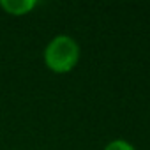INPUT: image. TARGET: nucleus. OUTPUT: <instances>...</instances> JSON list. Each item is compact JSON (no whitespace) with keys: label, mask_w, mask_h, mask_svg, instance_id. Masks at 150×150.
Instances as JSON below:
<instances>
[{"label":"nucleus","mask_w":150,"mask_h":150,"mask_svg":"<svg viewBox=\"0 0 150 150\" xmlns=\"http://www.w3.org/2000/svg\"><path fill=\"white\" fill-rule=\"evenodd\" d=\"M104 150H136V148L127 139H113L104 146Z\"/></svg>","instance_id":"nucleus-3"},{"label":"nucleus","mask_w":150,"mask_h":150,"mask_svg":"<svg viewBox=\"0 0 150 150\" xmlns=\"http://www.w3.org/2000/svg\"><path fill=\"white\" fill-rule=\"evenodd\" d=\"M44 64L57 74H65L76 67L80 60V44L71 35H57L44 48Z\"/></svg>","instance_id":"nucleus-1"},{"label":"nucleus","mask_w":150,"mask_h":150,"mask_svg":"<svg viewBox=\"0 0 150 150\" xmlns=\"http://www.w3.org/2000/svg\"><path fill=\"white\" fill-rule=\"evenodd\" d=\"M35 6H37L35 0H2L0 2V7L13 16H23L30 13Z\"/></svg>","instance_id":"nucleus-2"}]
</instances>
